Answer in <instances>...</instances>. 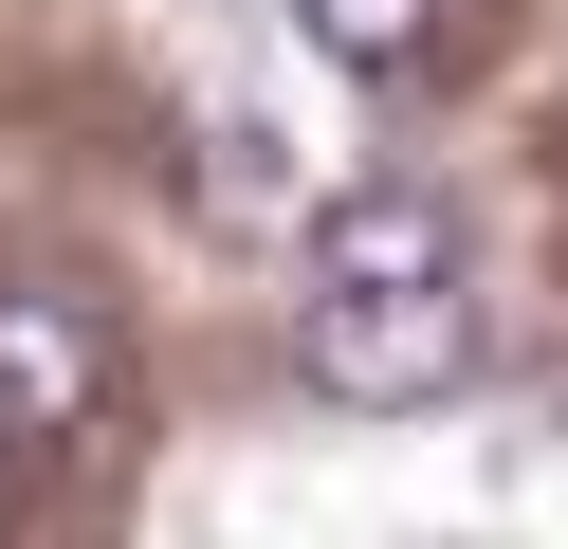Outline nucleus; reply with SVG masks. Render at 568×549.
I'll list each match as a JSON object with an SVG mask.
<instances>
[{
    "mask_svg": "<svg viewBox=\"0 0 568 549\" xmlns=\"http://www.w3.org/2000/svg\"><path fill=\"white\" fill-rule=\"evenodd\" d=\"M294 37H312L331 73H367V92H385V73L440 55V0H294Z\"/></svg>",
    "mask_w": 568,
    "mask_h": 549,
    "instance_id": "nucleus-4",
    "label": "nucleus"
},
{
    "mask_svg": "<svg viewBox=\"0 0 568 549\" xmlns=\"http://www.w3.org/2000/svg\"><path fill=\"white\" fill-rule=\"evenodd\" d=\"M294 366H312V403H458L477 385V312H458V275L440 293H312Z\"/></svg>",
    "mask_w": 568,
    "mask_h": 549,
    "instance_id": "nucleus-1",
    "label": "nucleus"
},
{
    "mask_svg": "<svg viewBox=\"0 0 568 549\" xmlns=\"http://www.w3.org/2000/svg\"><path fill=\"white\" fill-rule=\"evenodd\" d=\"M458 275V220H440V183H331L312 202V293H440Z\"/></svg>",
    "mask_w": 568,
    "mask_h": 549,
    "instance_id": "nucleus-2",
    "label": "nucleus"
},
{
    "mask_svg": "<svg viewBox=\"0 0 568 549\" xmlns=\"http://www.w3.org/2000/svg\"><path fill=\"white\" fill-rule=\"evenodd\" d=\"M111 403V329L74 293H0V439H92Z\"/></svg>",
    "mask_w": 568,
    "mask_h": 549,
    "instance_id": "nucleus-3",
    "label": "nucleus"
}]
</instances>
